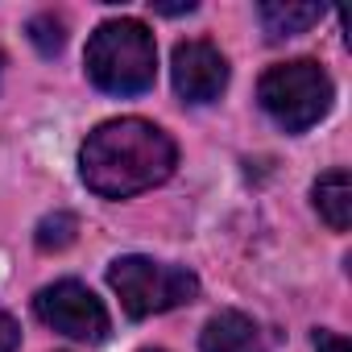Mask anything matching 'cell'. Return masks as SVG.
<instances>
[{"mask_svg":"<svg viewBox=\"0 0 352 352\" xmlns=\"http://www.w3.org/2000/svg\"><path fill=\"white\" fill-rule=\"evenodd\" d=\"M174 162H179V149H174V141L157 124L124 116V120L100 124L83 141L79 174L96 195L129 199L137 191H149V187L166 183L174 174Z\"/></svg>","mask_w":352,"mask_h":352,"instance_id":"obj_1","label":"cell"},{"mask_svg":"<svg viewBox=\"0 0 352 352\" xmlns=\"http://www.w3.org/2000/svg\"><path fill=\"white\" fill-rule=\"evenodd\" d=\"M87 75L108 96H141V91H149L153 75H157L153 34L133 17L104 21L87 42Z\"/></svg>","mask_w":352,"mask_h":352,"instance_id":"obj_2","label":"cell"},{"mask_svg":"<svg viewBox=\"0 0 352 352\" xmlns=\"http://www.w3.org/2000/svg\"><path fill=\"white\" fill-rule=\"evenodd\" d=\"M257 100L274 116V124H282L286 133H302V129H311V124H319L327 116V108H331V79L311 58L278 63V67H270L261 75Z\"/></svg>","mask_w":352,"mask_h":352,"instance_id":"obj_3","label":"cell"},{"mask_svg":"<svg viewBox=\"0 0 352 352\" xmlns=\"http://www.w3.org/2000/svg\"><path fill=\"white\" fill-rule=\"evenodd\" d=\"M112 290L120 294V307L129 319H149L162 311H174L199 294V278L179 270V265H166L153 257H116L108 270Z\"/></svg>","mask_w":352,"mask_h":352,"instance_id":"obj_4","label":"cell"},{"mask_svg":"<svg viewBox=\"0 0 352 352\" xmlns=\"http://www.w3.org/2000/svg\"><path fill=\"white\" fill-rule=\"evenodd\" d=\"M34 311L46 327L79 340V344H100L108 336V311L104 302L83 286V282H54L34 298Z\"/></svg>","mask_w":352,"mask_h":352,"instance_id":"obj_5","label":"cell"},{"mask_svg":"<svg viewBox=\"0 0 352 352\" xmlns=\"http://www.w3.org/2000/svg\"><path fill=\"white\" fill-rule=\"evenodd\" d=\"M174 91L187 104H212L228 87V63L212 42H179L174 46Z\"/></svg>","mask_w":352,"mask_h":352,"instance_id":"obj_6","label":"cell"},{"mask_svg":"<svg viewBox=\"0 0 352 352\" xmlns=\"http://www.w3.org/2000/svg\"><path fill=\"white\" fill-rule=\"evenodd\" d=\"M199 348L204 352H265V340H261V327L241 315V311H220L208 319L204 336H199Z\"/></svg>","mask_w":352,"mask_h":352,"instance_id":"obj_7","label":"cell"},{"mask_svg":"<svg viewBox=\"0 0 352 352\" xmlns=\"http://www.w3.org/2000/svg\"><path fill=\"white\" fill-rule=\"evenodd\" d=\"M315 208L327 220L331 232H344L352 224V183H348V170H327L323 179L315 183Z\"/></svg>","mask_w":352,"mask_h":352,"instance_id":"obj_8","label":"cell"},{"mask_svg":"<svg viewBox=\"0 0 352 352\" xmlns=\"http://www.w3.org/2000/svg\"><path fill=\"white\" fill-rule=\"evenodd\" d=\"M319 17H323L319 5H294V0H286V5H282V0H270V5H261V25H265V34H270L274 42L307 34Z\"/></svg>","mask_w":352,"mask_h":352,"instance_id":"obj_9","label":"cell"},{"mask_svg":"<svg viewBox=\"0 0 352 352\" xmlns=\"http://www.w3.org/2000/svg\"><path fill=\"white\" fill-rule=\"evenodd\" d=\"M75 232H79V220L71 216V212H54V216H46L42 224H38V249L42 253H58V249H67L71 241H75Z\"/></svg>","mask_w":352,"mask_h":352,"instance_id":"obj_10","label":"cell"},{"mask_svg":"<svg viewBox=\"0 0 352 352\" xmlns=\"http://www.w3.org/2000/svg\"><path fill=\"white\" fill-rule=\"evenodd\" d=\"M30 42L38 46V54L54 58V54L63 50V42H67V25H63V17H54V13H38V17L30 21Z\"/></svg>","mask_w":352,"mask_h":352,"instance_id":"obj_11","label":"cell"},{"mask_svg":"<svg viewBox=\"0 0 352 352\" xmlns=\"http://www.w3.org/2000/svg\"><path fill=\"white\" fill-rule=\"evenodd\" d=\"M17 348H21V327L13 315L0 311V352H17Z\"/></svg>","mask_w":352,"mask_h":352,"instance_id":"obj_12","label":"cell"},{"mask_svg":"<svg viewBox=\"0 0 352 352\" xmlns=\"http://www.w3.org/2000/svg\"><path fill=\"white\" fill-rule=\"evenodd\" d=\"M315 348L319 352H348V344L340 336H331V331H315Z\"/></svg>","mask_w":352,"mask_h":352,"instance_id":"obj_13","label":"cell"},{"mask_svg":"<svg viewBox=\"0 0 352 352\" xmlns=\"http://www.w3.org/2000/svg\"><path fill=\"white\" fill-rule=\"evenodd\" d=\"M145 352H157V348H145Z\"/></svg>","mask_w":352,"mask_h":352,"instance_id":"obj_14","label":"cell"}]
</instances>
